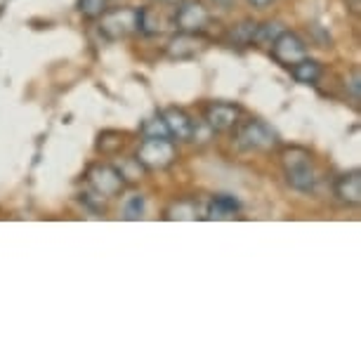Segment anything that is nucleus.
I'll use <instances>...</instances> for the list:
<instances>
[{
    "label": "nucleus",
    "mask_w": 361,
    "mask_h": 361,
    "mask_svg": "<svg viewBox=\"0 0 361 361\" xmlns=\"http://www.w3.org/2000/svg\"><path fill=\"white\" fill-rule=\"evenodd\" d=\"M281 166H283V175L286 182L295 189V192L310 194L317 189V168L314 161H312V154L302 147H288L281 152Z\"/></svg>",
    "instance_id": "1"
},
{
    "label": "nucleus",
    "mask_w": 361,
    "mask_h": 361,
    "mask_svg": "<svg viewBox=\"0 0 361 361\" xmlns=\"http://www.w3.org/2000/svg\"><path fill=\"white\" fill-rule=\"evenodd\" d=\"M234 128H236L234 142L243 152H269V149H274L279 145L276 130L260 118L238 121Z\"/></svg>",
    "instance_id": "2"
},
{
    "label": "nucleus",
    "mask_w": 361,
    "mask_h": 361,
    "mask_svg": "<svg viewBox=\"0 0 361 361\" xmlns=\"http://www.w3.org/2000/svg\"><path fill=\"white\" fill-rule=\"evenodd\" d=\"M135 159L145 170H166L177 159V147L170 137H145Z\"/></svg>",
    "instance_id": "3"
},
{
    "label": "nucleus",
    "mask_w": 361,
    "mask_h": 361,
    "mask_svg": "<svg viewBox=\"0 0 361 361\" xmlns=\"http://www.w3.org/2000/svg\"><path fill=\"white\" fill-rule=\"evenodd\" d=\"M99 31L106 40H121L140 31V8H114L99 17Z\"/></svg>",
    "instance_id": "4"
},
{
    "label": "nucleus",
    "mask_w": 361,
    "mask_h": 361,
    "mask_svg": "<svg viewBox=\"0 0 361 361\" xmlns=\"http://www.w3.org/2000/svg\"><path fill=\"white\" fill-rule=\"evenodd\" d=\"M173 26L182 33L199 36L210 26V12L199 0H182L173 12Z\"/></svg>",
    "instance_id": "5"
},
{
    "label": "nucleus",
    "mask_w": 361,
    "mask_h": 361,
    "mask_svg": "<svg viewBox=\"0 0 361 361\" xmlns=\"http://www.w3.org/2000/svg\"><path fill=\"white\" fill-rule=\"evenodd\" d=\"M269 47H271V57L281 66H286V69H290L293 64H298L300 59L307 57V45H305V40L300 38L298 33L286 31V29L279 33Z\"/></svg>",
    "instance_id": "6"
},
{
    "label": "nucleus",
    "mask_w": 361,
    "mask_h": 361,
    "mask_svg": "<svg viewBox=\"0 0 361 361\" xmlns=\"http://www.w3.org/2000/svg\"><path fill=\"white\" fill-rule=\"evenodd\" d=\"M87 185L94 194H99L102 199H114L116 194L123 189V177H121L118 168L106 166V163H97L87 170Z\"/></svg>",
    "instance_id": "7"
},
{
    "label": "nucleus",
    "mask_w": 361,
    "mask_h": 361,
    "mask_svg": "<svg viewBox=\"0 0 361 361\" xmlns=\"http://www.w3.org/2000/svg\"><path fill=\"white\" fill-rule=\"evenodd\" d=\"M161 118L163 123L168 128V135L170 140H177V142H192L194 135H196V126L192 121L185 109H177V106H168L161 111Z\"/></svg>",
    "instance_id": "8"
},
{
    "label": "nucleus",
    "mask_w": 361,
    "mask_h": 361,
    "mask_svg": "<svg viewBox=\"0 0 361 361\" xmlns=\"http://www.w3.org/2000/svg\"><path fill=\"white\" fill-rule=\"evenodd\" d=\"M238 118H241V106L229 104V102H213L206 106V126L215 133H227L231 130Z\"/></svg>",
    "instance_id": "9"
},
{
    "label": "nucleus",
    "mask_w": 361,
    "mask_h": 361,
    "mask_svg": "<svg viewBox=\"0 0 361 361\" xmlns=\"http://www.w3.org/2000/svg\"><path fill=\"white\" fill-rule=\"evenodd\" d=\"M336 196L345 206H359L361 203V173L352 170L338 177L336 182Z\"/></svg>",
    "instance_id": "10"
},
{
    "label": "nucleus",
    "mask_w": 361,
    "mask_h": 361,
    "mask_svg": "<svg viewBox=\"0 0 361 361\" xmlns=\"http://www.w3.org/2000/svg\"><path fill=\"white\" fill-rule=\"evenodd\" d=\"M238 201L234 196H215L213 201L208 203L206 208V217L208 220H231L238 213Z\"/></svg>",
    "instance_id": "11"
},
{
    "label": "nucleus",
    "mask_w": 361,
    "mask_h": 361,
    "mask_svg": "<svg viewBox=\"0 0 361 361\" xmlns=\"http://www.w3.org/2000/svg\"><path fill=\"white\" fill-rule=\"evenodd\" d=\"M322 64L317 62V59H312L310 54L305 59H300L298 64H293L290 66V73H293V78L298 80V83H302V85H314L319 78H322Z\"/></svg>",
    "instance_id": "12"
},
{
    "label": "nucleus",
    "mask_w": 361,
    "mask_h": 361,
    "mask_svg": "<svg viewBox=\"0 0 361 361\" xmlns=\"http://www.w3.org/2000/svg\"><path fill=\"white\" fill-rule=\"evenodd\" d=\"M255 31H257V22H253V19H243L241 24H236L234 29L229 31V45H234V47L253 45Z\"/></svg>",
    "instance_id": "13"
},
{
    "label": "nucleus",
    "mask_w": 361,
    "mask_h": 361,
    "mask_svg": "<svg viewBox=\"0 0 361 361\" xmlns=\"http://www.w3.org/2000/svg\"><path fill=\"white\" fill-rule=\"evenodd\" d=\"M196 50H199V40H196V36L194 33H182V31H180V36L170 40V45H168L170 57H177V59L192 57V54H196Z\"/></svg>",
    "instance_id": "14"
},
{
    "label": "nucleus",
    "mask_w": 361,
    "mask_h": 361,
    "mask_svg": "<svg viewBox=\"0 0 361 361\" xmlns=\"http://www.w3.org/2000/svg\"><path fill=\"white\" fill-rule=\"evenodd\" d=\"M170 220H196L199 217V203L196 201H177L173 208L168 210Z\"/></svg>",
    "instance_id": "15"
},
{
    "label": "nucleus",
    "mask_w": 361,
    "mask_h": 361,
    "mask_svg": "<svg viewBox=\"0 0 361 361\" xmlns=\"http://www.w3.org/2000/svg\"><path fill=\"white\" fill-rule=\"evenodd\" d=\"M283 31V24L279 22H264V24H257V31H255V43L260 45H271L274 38L279 33Z\"/></svg>",
    "instance_id": "16"
},
{
    "label": "nucleus",
    "mask_w": 361,
    "mask_h": 361,
    "mask_svg": "<svg viewBox=\"0 0 361 361\" xmlns=\"http://www.w3.org/2000/svg\"><path fill=\"white\" fill-rule=\"evenodd\" d=\"M78 10L87 19H99L109 10V0H78Z\"/></svg>",
    "instance_id": "17"
},
{
    "label": "nucleus",
    "mask_w": 361,
    "mask_h": 361,
    "mask_svg": "<svg viewBox=\"0 0 361 361\" xmlns=\"http://www.w3.org/2000/svg\"><path fill=\"white\" fill-rule=\"evenodd\" d=\"M142 133H145V137H170L168 135V128L163 123L161 114L154 116V118H147L145 126H142Z\"/></svg>",
    "instance_id": "18"
},
{
    "label": "nucleus",
    "mask_w": 361,
    "mask_h": 361,
    "mask_svg": "<svg viewBox=\"0 0 361 361\" xmlns=\"http://www.w3.org/2000/svg\"><path fill=\"white\" fill-rule=\"evenodd\" d=\"M142 215H145V199H142V196H133V199L126 203L123 217L126 220H140Z\"/></svg>",
    "instance_id": "19"
},
{
    "label": "nucleus",
    "mask_w": 361,
    "mask_h": 361,
    "mask_svg": "<svg viewBox=\"0 0 361 361\" xmlns=\"http://www.w3.org/2000/svg\"><path fill=\"white\" fill-rule=\"evenodd\" d=\"M345 90L350 92V97L354 102L361 99V83H359V71H352L350 80H345Z\"/></svg>",
    "instance_id": "20"
},
{
    "label": "nucleus",
    "mask_w": 361,
    "mask_h": 361,
    "mask_svg": "<svg viewBox=\"0 0 361 361\" xmlns=\"http://www.w3.org/2000/svg\"><path fill=\"white\" fill-rule=\"evenodd\" d=\"M250 5H253V8H267V5H271V0H250Z\"/></svg>",
    "instance_id": "21"
},
{
    "label": "nucleus",
    "mask_w": 361,
    "mask_h": 361,
    "mask_svg": "<svg viewBox=\"0 0 361 361\" xmlns=\"http://www.w3.org/2000/svg\"><path fill=\"white\" fill-rule=\"evenodd\" d=\"M215 5H220V8H229L231 5V0H213Z\"/></svg>",
    "instance_id": "22"
}]
</instances>
